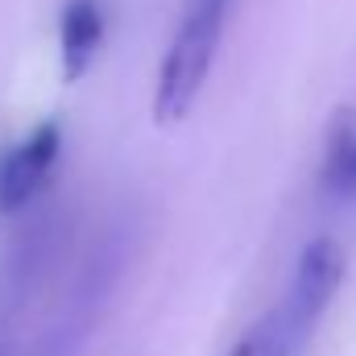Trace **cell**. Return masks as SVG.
I'll use <instances>...</instances> for the list:
<instances>
[{"label": "cell", "instance_id": "cell-6", "mask_svg": "<svg viewBox=\"0 0 356 356\" xmlns=\"http://www.w3.org/2000/svg\"><path fill=\"white\" fill-rule=\"evenodd\" d=\"M319 191L327 199H356V104H340L323 129Z\"/></svg>", "mask_w": 356, "mask_h": 356}, {"label": "cell", "instance_id": "cell-8", "mask_svg": "<svg viewBox=\"0 0 356 356\" xmlns=\"http://www.w3.org/2000/svg\"><path fill=\"white\" fill-rule=\"evenodd\" d=\"M13 332H17V319L0 311V356H13Z\"/></svg>", "mask_w": 356, "mask_h": 356}, {"label": "cell", "instance_id": "cell-2", "mask_svg": "<svg viewBox=\"0 0 356 356\" xmlns=\"http://www.w3.org/2000/svg\"><path fill=\"white\" fill-rule=\"evenodd\" d=\"M228 13H232V0H186L175 38L166 46V58L158 63V83H154V104H149L158 124L186 120L191 108L199 104L211 63L220 54Z\"/></svg>", "mask_w": 356, "mask_h": 356}, {"label": "cell", "instance_id": "cell-7", "mask_svg": "<svg viewBox=\"0 0 356 356\" xmlns=\"http://www.w3.org/2000/svg\"><path fill=\"white\" fill-rule=\"evenodd\" d=\"M298 348H302V340L290 332L282 307H273L269 315H261L257 323H249L241 332V340L232 344L228 356H298Z\"/></svg>", "mask_w": 356, "mask_h": 356}, {"label": "cell", "instance_id": "cell-1", "mask_svg": "<svg viewBox=\"0 0 356 356\" xmlns=\"http://www.w3.org/2000/svg\"><path fill=\"white\" fill-rule=\"evenodd\" d=\"M129 245H133V232L124 224H108L91 241L63 286V302L54 307V315L46 319L42 336L29 344L25 356H79L88 348L104 307L112 302V294L120 286Z\"/></svg>", "mask_w": 356, "mask_h": 356}, {"label": "cell", "instance_id": "cell-5", "mask_svg": "<svg viewBox=\"0 0 356 356\" xmlns=\"http://www.w3.org/2000/svg\"><path fill=\"white\" fill-rule=\"evenodd\" d=\"M108 17L99 0H67L58 8V67L67 83H79L99 58Z\"/></svg>", "mask_w": 356, "mask_h": 356}, {"label": "cell", "instance_id": "cell-3", "mask_svg": "<svg viewBox=\"0 0 356 356\" xmlns=\"http://www.w3.org/2000/svg\"><path fill=\"white\" fill-rule=\"evenodd\" d=\"M348 273V253L336 236H315L302 245L298 266L290 277V294L282 302V315L290 323V332L307 344V336L315 332V323L327 315V307L336 302L340 286Z\"/></svg>", "mask_w": 356, "mask_h": 356}, {"label": "cell", "instance_id": "cell-4", "mask_svg": "<svg viewBox=\"0 0 356 356\" xmlns=\"http://www.w3.org/2000/svg\"><path fill=\"white\" fill-rule=\"evenodd\" d=\"M63 158V129L54 120L38 124L29 137H21L4 158H0V211H25L42 199L50 186V175Z\"/></svg>", "mask_w": 356, "mask_h": 356}]
</instances>
